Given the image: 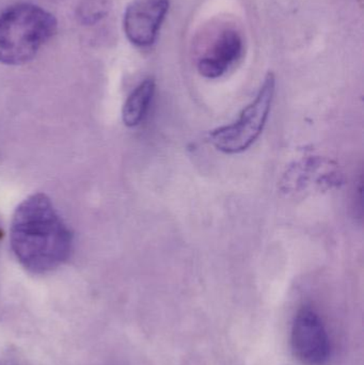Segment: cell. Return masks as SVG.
<instances>
[{"label":"cell","mask_w":364,"mask_h":365,"mask_svg":"<svg viewBox=\"0 0 364 365\" xmlns=\"http://www.w3.org/2000/svg\"><path fill=\"white\" fill-rule=\"evenodd\" d=\"M11 248L19 263L33 274L51 272L68 261L73 234L44 193L24 200L13 215Z\"/></svg>","instance_id":"6da1fadb"},{"label":"cell","mask_w":364,"mask_h":365,"mask_svg":"<svg viewBox=\"0 0 364 365\" xmlns=\"http://www.w3.org/2000/svg\"><path fill=\"white\" fill-rule=\"evenodd\" d=\"M57 19L42 6L13 4L0 14V63L21 66L31 61L55 36Z\"/></svg>","instance_id":"7a4b0ae2"},{"label":"cell","mask_w":364,"mask_h":365,"mask_svg":"<svg viewBox=\"0 0 364 365\" xmlns=\"http://www.w3.org/2000/svg\"><path fill=\"white\" fill-rule=\"evenodd\" d=\"M276 92V78L273 73L265 77L254 102L250 103L230 125L212 130L209 135L212 145L226 154H237L249 149L260 137L271 113Z\"/></svg>","instance_id":"3957f363"},{"label":"cell","mask_w":364,"mask_h":365,"mask_svg":"<svg viewBox=\"0 0 364 365\" xmlns=\"http://www.w3.org/2000/svg\"><path fill=\"white\" fill-rule=\"evenodd\" d=\"M293 351L303 364L324 365L331 357V341L318 313L309 307L298 311L292 326Z\"/></svg>","instance_id":"277c9868"},{"label":"cell","mask_w":364,"mask_h":365,"mask_svg":"<svg viewBox=\"0 0 364 365\" xmlns=\"http://www.w3.org/2000/svg\"><path fill=\"white\" fill-rule=\"evenodd\" d=\"M170 0H132L123 16V29L135 46L147 48L157 40Z\"/></svg>","instance_id":"5b68a950"},{"label":"cell","mask_w":364,"mask_h":365,"mask_svg":"<svg viewBox=\"0 0 364 365\" xmlns=\"http://www.w3.org/2000/svg\"><path fill=\"white\" fill-rule=\"evenodd\" d=\"M244 51L243 36L235 29H226L211 45L198 62L201 76L216 79L226 74L227 71L241 57Z\"/></svg>","instance_id":"8992f818"},{"label":"cell","mask_w":364,"mask_h":365,"mask_svg":"<svg viewBox=\"0 0 364 365\" xmlns=\"http://www.w3.org/2000/svg\"><path fill=\"white\" fill-rule=\"evenodd\" d=\"M154 93H155V81L152 78L143 81L130 93L122 111V118L126 126L135 128L143 121L153 100Z\"/></svg>","instance_id":"52a82bcc"}]
</instances>
